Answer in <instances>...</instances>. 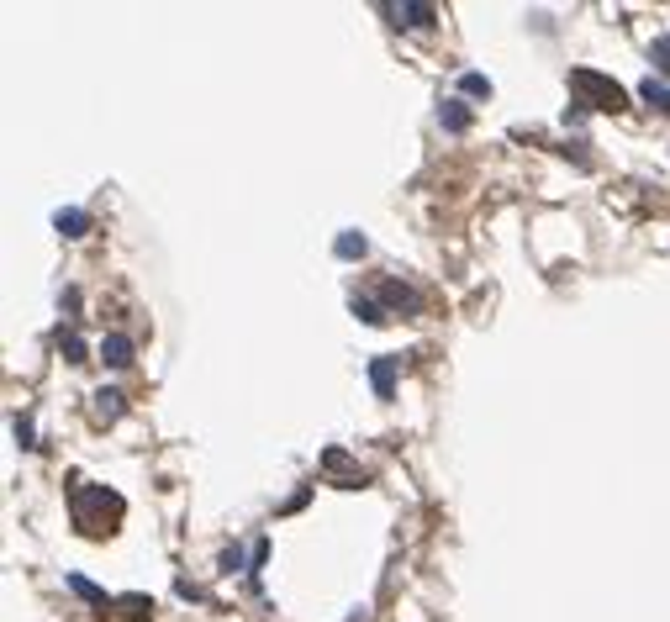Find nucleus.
Masks as SVG:
<instances>
[{"instance_id":"obj_12","label":"nucleus","mask_w":670,"mask_h":622,"mask_svg":"<svg viewBox=\"0 0 670 622\" xmlns=\"http://www.w3.org/2000/svg\"><path fill=\"white\" fill-rule=\"evenodd\" d=\"M459 95H470V101H491V79L475 74V69H465V74H459Z\"/></svg>"},{"instance_id":"obj_8","label":"nucleus","mask_w":670,"mask_h":622,"mask_svg":"<svg viewBox=\"0 0 670 622\" xmlns=\"http://www.w3.org/2000/svg\"><path fill=\"white\" fill-rule=\"evenodd\" d=\"M348 311H354L364 328H381V322H391V311H386L375 295H354V301H348Z\"/></svg>"},{"instance_id":"obj_17","label":"nucleus","mask_w":670,"mask_h":622,"mask_svg":"<svg viewBox=\"0 0 670 622\" xmlns=\"http://www.w3.org/2000/svg\"><path fill=\"white\" fill-rule=\"evenodd\" d=\"M116 607H127L132 618H154V601H148V596H121Z\"/></svg>"},{"instance_id":"obj_1","label":"nucleus","mask_w":670,"mask_h":622,"mask_svg":"<svg viewBox=\"0 0 670 622\" xmlns=\"http://www.w3.org/2000/svg\"><path fill=\"white\" fill-rule=\"evenodd\" d=\"M570 85H575L581 95H591V112H628L623 85L607 79V74H597V69H575V74H570Z\"/></svg>"},{"instance_id":"obj_2","label":"nucleus","mask_w":670,"mask_h":622,"mask_svg":"<svg viewBox=\"0 0 670 622\" xmlns=\"http://www.w3.org/2000/svg\"><path fill=\"white\" fill-rule=\"evenodd\" d=\"M386 16H396V27H406V32H428L439 11L423 5V0H401V5H386Z\"/></svg>"},{"instance_id":"obj_7","label":"nucleus","mask_w":670,"mask_h":622,"mask_svg":"<svg viewBox=\"0 0 670 622\" xmlns=\"http://www.w3.org/2000/svg\"><path fill=\"white\" fill-rule=\"evenodd\" d=\"M54 227H58V237H85V232H90V211H80V206H58Z\"/></svg>"},{"instance_id":"obj_5","label":"nucleus","mask_w":670,"mask_h":622,"mask_svg":"<svg viewBox=\"0 0 670 622\" xmlns=\"http://www.w3.org/2000/svg\"><path fill=\"white\" fill-rule=\"evenodd\" d=\"M96 353H101V364H106V369H127L138 348H132V338H127V333H106V338L96 343Z\"/></svg>"},{"instance_id":"obj_4","label":"nucleus","mask_w":670,"mask_h":622,"mask_svg":"<svg viewBox=\"0 0 670 622\" xmlns=\"http://www.w3.org/2000/svg\"><path fill=\"white\" fill-rule=\"evenodd\" d=\"M396 369H401L396 353H375V359H370V386H375V396L381 401L396 396Z\"/></svg>"},{"instance_id":"obj_3","label":"nucleus","mask_w":670,"mask_h":622,"mask_svg":"<svg viewBox=\"0 0 670 622\" xmlns=\"http://www.w3.org/2000/svg\"><path fill=\"white\" fill-rule=\"evenodd\" d=\"M381 306H386L391 317H417V306H423V301H417V290H412V285L386 280V285H381Z\"/></svg>"},{"instance_id":"obj_10","label":"nucleus","mask_w":670,"mask_h":622,"mask_svg":"<svg viewBox=\"0 0 670 622\" xmlns=\"http://www.w3.org/2000/svg\"><path fill=\"white\" fill-rule=\"evenodd\" d=\"M639 101H644V106H655V112H666V116H670V85L660 79V74H649V79L639 85Z\"/></svg>"},{"instance_id":"obj_13","label":"nucleus","mask_w":670,"mask_h":622,"mask_svg":"<svg viewBox=\"0 0 670 622\" xmlns=\"http://www.w3.org/2000/svg\"><path fill=\"white\" fill-rule=\"evenodd\" d=\"M364 248H370V243H364V232H338V243H333L338 259H364Z\"/></svg>"},{"instance_id":"obj_18","label":"nucleus","mask_w":670,"mask_h":622,"mask_svg":"<svg viewBox=\"0 0 670 622\" xmlns=\"http://www.w3.org/2000/svg\"><path fill=\"white\" fill-rule=\"evenodd\" d=\"M243 565H248V560H243V549H227V554H222V575H238Z\"/></svg>"},{"instance_id":"obj_15","label":"nucleus","mask_w":670,"mask_h":622,"mask_svg":"<svg viewBox=\"0 0 670 622\" xmlns=\"http://www.w3.org/2000/svg\"><path fill=\"white\" fill-rule=\"evenodd\" d=\"M649 63H655V69H666V74H670V32H660V37L649 43Z\"/></svg>"},{"instance_id":"obj_11","label":"nucleus","mask_w":670,"mask_h":622,"mask_svg":"<svg viewBox=\"0 0 670 622\" xmlns=\"http://www.w3.org/2000/svg\"><path fill=\"white\" fill-rule=\"evenodd\" d=\"M90 401H96V406H90V411H96V422H116V417H121V401H127V396H121V391H96Z\"/></svg>"},{"instance_id":"obj_16","label":"nucleus","mask_w":670,"mask_h":622,"mask_svg":"<svg viewBox=\"0 0 670 622\" xmlns=\"http://www.w3.org/2000/svg\"><path fill=\"white\" fill-rule=\"evenodd\" d=\"M11 433H16V444H21V449H38V433H32V422H27V417H11Z\"/></svg>"},{"instance_id":"obj_9","label":"nucleus","mask_w":670,"mask_h":622,"mask_svg":"<svg viewBox=\"0 0 670 622\" xmlns=\"http://www.w3.org/2000/svg\"><path fill=\"white\" fill-rule=\"evenodd\" d=\"M439 127H444V132H470V106H465L459 95L444 101V106H439Z\"/></svg>"},{"instance_id":"obj_14","label":"nucleus","mask_w":670,"mask_h":622,"mask_svg":"<svg viewBox=\"0 0 670 622\" xmlns=\"http://www.w3.org/2000/svg\"><path fill=\"white\" fill-rule=\"evenodd\" d=\"M58 353H63L69 364H85V343L74 338V333H63V328H58Z\"/></svg>"},{"instance_id":"obj_6","label":"nucleus","mask_w":670,"mask_h":622,"mask_svg":"<svg viewBox=\"0 0 670 622\" xmlns=\"http://www.w3.org/2000/svg\"><path fill=\"white\" fill-rule=\"evenodd\" d=\"M63 580H69V591H74L80 601H90V607H101V612H112L116 607V596H106L96 580H85V575H63Z\"/></svg>"}]
</instances>
